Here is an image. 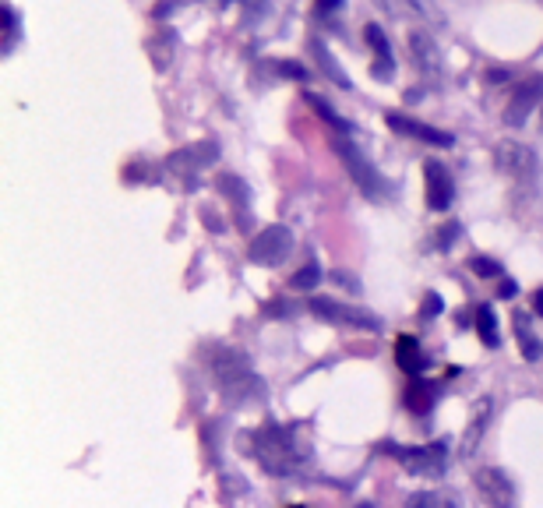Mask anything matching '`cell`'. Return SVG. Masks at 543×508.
I'll list each match as a JSON object with an SVG mask.
<instances>
[{
  "mask_svg": "<svg viewBox=\"0 0 543 508\" xmlns=\"http://www.w3.org/2000/svg\"><path fill=\"white\" fill-rule=\"evenodd\" d=\"M307 311H314L318 318L335 322V325H353V329H371V332L381 329V322L374 314L360 311V307H350V304H335V300H325V297H314L311 304H307Z\"/></svg>",
  "mask_w": 543,
  "mask_h": 508,
  "instance_id": "8992f818",
  "label": "cell"
},
{
  "mask_svg": "<svg viewBox=\"0 0 543 508\" xmlns=\"http://www.w3.org/2000/svg\"><path fill=\"white\" fill-rule=\"evenodd\" d=\"M388 127L392 131H399V135L406 138H417V142H427V145H438V149H448V145H455V138L448 135V131H441V127H431V124H420V120L413 117H402V113H388Z\"/></svg>",
  "mask_w": 543,
  "mask_h": 508,
  "instance_id": "30bf717a",
  "label": "cell"
},
{
  "mask_svg": "<svg viewBox=\"0 0 543 508\" xmlns=\"http://www.w3.org/2000/svg\"><path fill=\"white\" fill-rule=\"evenodd\" d=\"M251 456L258 459L261 470L272 473V477H290V473H297V466H300V452H297V445H293V431H286V427H279V424H268L254 434Z\"/></svg>",
  "mask_w": 543,
  "mask_h": 508,
  "instance_id": "6da1fadb",
  "label": "cell"
},
{
  "mask_svg": "<svg viewBox=\"0 0 543 508\" xmlns=\"http://www.w3.org/2000/svg\"><path fill=\"white\" fill-rule=\"evenodd\" d=\"M335 152H339V159L346 163V170H350V177L357 180V187L364 191V195H371V198L385 195V180H381L378 170H374V166L367 163L364 156H360V149L350 142V138L335 135Z\"/></svg>",
  "mask_w": 543,
  "mask_h": 508,
  "instance_id": "5b68a950",
  "label": "cell"
},
{
  "mask_svg": "<svg viewBox=\"0 0 543 508\" xmlns=\"http://www.w3.org/2000/svg\"><path fill=\"white\" fill-rule=\"evenodd\" d=\"M487 417H491V403L480 406L477 417L469 420V431H466V438H462V452H459L462 459L473 456V449H477V438H480V434H484V427H487Z\"/></svg>",
  "mask_w": 543,
  "mask_h": 508,
  "instance_id": "e0dca14e",
  "label": "cell"
},
{
  "mask_svg": "<svg viewBox=\"0 0 543 508\" xmlns=\"http://www.w3.org/2000/svg\"><path fill=\"white\" fill-rule=\"evenodd\" d=\"M434 385H410V392H406V403H410L413 413H427L434 406Z\"/></svg>",
  "mask_w": 543,
  "mask_h": 508,
  "instance_id": "ffe728a7",
  "label": "cell"
},
{
  "mask_svg": "<svg viewBox=\"0 0 543 508\" xmlns=\"http://www.w3.org/2000/svg\"><path fill=\"white\" fill-rule=\"evenodd\" d=\"M477 332H480V339L491 346V350L501 343V339H498V314H494V307H480V311H477Z\"/></svg>",
  "mask_w": 543,
  "mask_h": 508,
  "instance_id": "d6986e66",
  "label": "cell"
},
{
  "mask_svg": "<svg viewBox=\"0 0 543 508\" xmlns=\"http://www.w3.org/2000/svg\"><path fill=\"white\" fill-rule=\"evenodd\" d=\"M515 336H519L522 357H526V360H540L543 357V346H540V339L533 336V329H529L526 314H515Z\"/></svg>",
  "mask_w": 543,
  "mask_h": 508,
  "instance_id": "9a60e30c",
  "label": "cell"
},
{
  "mask_svg": "<svg viewBox=\"0 0 543 508\" xmlns=\"http://www.w3.org/2000/svg\"><path fill=\"white\" fill-rule=\"evenodd\" d=\"M494 163H498L501 173H508L515 180H526L536 173V156L519 142H501L498 152H494Z\"/></svg>",
  "mask_w": 543,
  "mask_h": 508,
  "instance_id": "9c48e42d",
  "label": "cell"
},
{
  "mask_svg": "<svg viewBox=\"0 0 543 508\" xmlns=\"http://www.w3.org/2000/svg\"><path fill=\"white\" fill-rule=\"evenodd\" d=\"M388 456L402 463V470H410L413 477H445L448 466V441H431V445H388Z\"/></svg>",
  "mask_w": 543,
  "mask_h": 508,
  "instance_id": "3957f363",
  "label": "cell"
},
{
  "mask_svg": "<svg viewBox=\"0 0 543 508\" xmlns=\"http://www.w3.org/2000/svg\"><path fill=\"white\" fill-rule=\"evenodd\" d=\"M293 251V233L290 226H265V230L258 233V237L251 240V251H247V258H251L254 265H265V269H272V265L286 262Z\"/></svg>",
  "mask_w": 543,
  "mask_h": 508,
  "instance_id": "277c9868",
  "label": "cell"
},
{
  "mask_svg": "<svg viewBox=\"0 0 543 508\" xmlns=\"http://www.w3.org/2000/svg\"><path fill=\"white\" fill-rule=\"evenodd\" d=\"M540 99H543V78H529V82L515 85L512 99H508V106H505V124L522 127L529 120V113L536 110Z\"/></svg>",
  "mask_w": 543,
  "mask_h": 508,
  "instance_id": "ba28073f",
  "label": "cell"
},
{
  "mask_svg": "<svg viewBox=\"0 0 543 508\" xmlns=\"http://www.w3.org/2000/svg\"><path fill=\"white\" fill-rule=\"evenodd\" d=\"M410 53H413V64H417L427 78L441 75V53H438V46H434L431 32H424V29L410 32Z\"/></svg>",
  "mask_w": 543,
  "mask_h": 508,
  "instance_id": "7c38bea8",
  "label": "cell"
},
{
  "mask_svg": "<svg viewBox=\"0 0 543 508\" xmlns=\"http://www.w3.org/2000/svg\"><path fill=\"white\" fill-rule=\"evenodd\" d=\"M4 18H8V43H4V50H11V43H15V36H18V18L11 8H4Z\"/></svg>",
  "mask_w": 543,
  "mask_h": 508,
  "instance_id": "4316f807",
  "label": "cell"
},
{
  "mask_svg": "<svg viewBox=\"0 0 543 508\" xmlns=\"http://www.w3.org/2000/svg\"><path fill=\"white\" fill-rule=\"evenodd\" d=\"M335 11H343V0H318V4H314V15L318 18H328L335 15Z\"/></svg>",
  "mask_w": 543,
  "mask_h": 508,
  "instance_id": "484cf974",
  "label": "cell"
},
{
  "mask_svg": "<svg viewBox=\"0 0 543 508\" xmlns=\"http://www.w3.org/2000/svg\"><path fill=\"white\" fill-rule=\"evenodd\" d=\"M395 364L406 374H420L424 371V353H420V343L413 336H399L395 339Z\"/></svg>",
  "mask_w": 543,
  "mask_h": 508,
  "instance_id": "4fadbf2b",
  "label": "cell"
},
{
  "mask_svg": "<svg viewBox=\"0 0 543 508\" xmlns=\"http://www.w3.org/2000/svg\"><path fill=\"white\" fill-rule=\"evenodd\" d=\"M279 71H283V75H293V78H304V68H297V64H279Z\"/></svg>",
  "mask_w": 543,
  "mask_h": 508,
  "instance_id": "f1b7e54d",
  "label": "cell"
},
{
  "mask_svg": "<svg viewBox=\"0 0 543 508\" xmlns=\"http://www.w3.org/2000/svg\"><path fill=\"white\" fill-rule=\"evenodd\" d=\"M311 50H314V60H318V64H321V71H325V75L332 78V82L339 85V89H353V85H350V78H346L343 71L335 68L332 53H328V46L321 43V39H314V43H311Z\"/></svg>",
  "mask_w": 543,
  "mask_h": 508,
  "instance_id": "2e32d148",
  "label": "cell"
},
{
  "mask_svg": "<svg viewBox=\"0 0 543 508\" xmlns=\"http://www.w3.org/2000/svg\"><path fill=\"white\" fill-rule=\"evenodd\" d=\"M304 99H307V103L314 106V110H318V117H321V120H328V124H335V127H339V131H346V127H350V124H346L343 117H339V113L332 110V106L325 103V99L318 96V92H304Z\"/></svg>",
  "mask_w": 543,
  "mask_h": 508,
  "instance_id": "44dd1931",
  "label": "cell"
},
{
  "mask_svg": "<svg viewBox=\"0 0 543 508\" xmlns=\"http://www.w3.org/2000/svg\"><path fill=\"white\" fill-rule=\"evenodd\" d=\"M459 240V223H448V226H441V233H438V247L445 251L448 244H455Z\"/></svg>",
  "mask_w": 543,
  "mask_h": 508,
  "instance_id": "cb8c5ba5",
  "label": "cell"
},
{
  "mask_svg": "<svg viewBox=\"0 0 543 508\" xmlns=\"http://www.w3.org/2000/svg\"><path fill=\"white\" fill-rule=\"evenodd\" d=\"M367 43H371L374 53H378V68H374V75L388 78V75H392V50H388L385 32H381L378 25H367Z\"/></svg>",
  "mask_w": 543,
  "mask_h": 508,
  "instance_id": "5bb4252c",
  "label": "cell"
},
{
  "mask_svg": "<svg viewBox=\"0 0 543 508\" xmlns=\"http://www.w3.org/2000/svg\"><path fill=\"white\" fill-rule=\"evenodd\" d=\"M533 311L543 318V290H536V293H533Z\"/></svg>",
  "mask_w": 543,
  "mask_h": 508,
  "instance_id": "f546056e",
  "label": "cell"
},
{
  "mask_svg": "<svg viewBox=\"0 0 543 508\" xmlns=\"http://www.w3.org/2000/svg\"><path fill=\"white\" fill-rule=\"evenodd\" d=\"M318 279H321V265L318 262H307L304 269L297 272V276L290 279L297 290H311V286H318Z\"/></svg>",
  "mask_w": 543,
  "mask_h": 508,
  "instance_id": "7402d4cb",
  "label": "cell"
},
{
  "mask_svg": "<svg viewBox=\"0 0 543 508\" xmlns=\"http://www.w3.org/2000/svg\"><path fill=\"white\" fill-rule=\"evenodd\" d=\"M212 374H216L219 389L226 392V396H233L237 403H244V399H261V381L254 378V371L247 367L244 353L237 350H216L212 353Z\"/></svg>",
  "mask_w": 543,
  "mask_h": 508,
  "instance_id": "7a4b0ae2",
  "label": "cell"
},
{
  "mask_svg": "<svg viewBox=\"0 0 543 508\" xmlns=\"http://www.w3.org/2000/svg\"><path fill=\"white\" fill-rule=\"evenodd\" d=\"M469 269L477 272L480 279H494V276H501V265L494 262V258H473V262H469Z\"/></svg>",
  "mask_w": 543,
  "mask_h": 508,
  "instance_id": "603a6c76",
  "label": "cell"
},
{
  "mask_svg": "<svg viewBox=\"0 0 543 508\" xmlns=\"http://www.w3.org/2000/svg\"><path fill=\"white\" fill-rule=\"evenodd\" d=\"M441 307H445V304H441L438 293H427V297H424V307H420V314H427V318H438Z\"/></svg>",
  "mask_w": 543,
  "mask_h": 508,
  "instance_id": "d4e9b609",
  "label": "cell"
},
{
  "mask_svg": "<svg viewBox=\"0 0 543 508\" xmlns=\"http://www.w3.org/2000/svg\"><path fill=\"white\" fill-rule=\"evenodd\" d=\"M477 491L491 508H515V501H519L515 498V480L498 466H484L477 473Z\"/></svg>",
  "mask_w": 543,
  "mask_h": 508,
  "instance_id": "52a82bcc",
  "label": "cell"
},
{
  "mask_svg": "<svg viewBox=\"0 0 543 508\" xmlns=\"http://www.w3.org/2000/svg\"><path fill=\"white\" fill-rule=\"evenodd\" d=\"M424 187H427V205L434 212H445L455 202V184L441 163H424Z\"/></svg>",
  "mask_w": 543,
  "mask_h": 508,
  "instance_id": "8fae6325",
  "label": "cell"
},
{
  "mask_svg": "<svg viewBox=\"0 0 543 508\" xmlns=\"http://www.w3.org/2000/svg\"><path fill=\"white\" fill-rule=\"evenodd\" d=\"M378 4L392 18H410V22H424V18H427V11H424V4H420V0H378Z\"/></svg>",
  "mask_w": 543,
  "mask_h": 508,
  "instance_id": "ac0fdd59",
  "label": "cell"
},
{
  "mask_svg": "<svg viewBox=\"0 0 543 508\" xmlns=\"http://www.w3.org/2000/svg\"><path fill=\"white\" fill-rule=\"evenodd\" d=\"M515 293H519V286H515L512 279H505V283L498 286V297H505V300H508V297H515Z\"/></svg>",
  "mask_w": 543,
  "mask_h": 508,
  "instance_id": "83f0119b",
  "label": "cell"
}]
</instances>
